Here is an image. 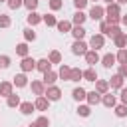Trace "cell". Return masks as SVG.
<instances>
[{"instance_id":"23","label":"cell","mask_w":127,"mask_h":127,"mask_svg":"<svg viewBox=\"0 0 127 127\" xmlns=\"http://www.w3.org/2000/svg\"><path fill=\"white\" fill-rule=\"evenodd\" d=\"M34 111H36V105L32 101H22L20 103V113L22 115H32Z\"/></svg>"},{"instance_id":"9","label":"cell","mask_w":127,"mask_h":127,"mask_svg":"<svg viewBox=\"0 0 127 127\" xmlns=\"http://www.w3.org/2000/svg\"><path fill=\"white\" fill-rule=\"evenodd\" d=\"M83 58H85V62H87V65H89V67H93L97 62H101V58H99V54H97L95 50H87V54H85Z\"/></svg>"},{"instance_id":"4","label":"cell","mask_w":127,"mask_h":127,"mask_svg":"<svg viewBox=\"0 0 127 127\" xmlns=\"http://www.w3.org/2000/svg\"><path fill=\"white\" fill-rule=\"evenodd\" d=\"M20 69H22L24 73L34 71V69H36V60H34V58H30V56L22 58V62H20Z\"/></svg>"},{"instance_id":"29","label":"cell","mask_w":127,"mask_h":127,"mask_svg":"<svg viewBox=\"0 0 127 127\" xmlns=\"http://www.w3.org/2000/svg\"><path fill=\"white\" fill-rule=\"evenodd\" d=\"M28 52H30V48H28V42L16 44V54H18L20 58H26V56H28Z\"/></svg>"},{"instance_id":"6","label":"cell","mask_w":127,"mask_h":127,"mask_svg":"<svg viewBox=\"0 0 127 127\" xmlns=\"http://www.w3.org/2000/svg\"><path fill=\"white\" fill-rule=\"evenodd\" d=\"M58 79H60V77H58V71H54V69L46 71V73H44V77H42V81H44V85H46V87L54 85V83H56Z\"/></svg>"},{"instance_id":"8","label":"cell","mask_w":127,"mask_h":127,"mask_svg":"<svg viewBox=\"0 0 127 127\" xmlns=\"http://www.w3.org/2000/svg\"><path fill=\"white\" fill-rule=\"evenodd\" d=\"M14 93V83L12 81H0V97H10Z\"/></svg>"},{"instance_id":"53","label":"cell","mask_w":127,"mask_h":127,"mask_svg":"<svg viewBox=\"0 0 127 127\" xmlns=\"http://www.w3.org/2000/svg\"><path fill=\"white\" fill-rule=\"evenodd\" d=\"M93 2H97V0H93Z\"/></svg>"},{"instance_id":"30","label":"cell","mask_w":127,"mask_h":127,"mask_svg":"<svg viewBox=\"0 0 127 127\" xmlns=\"http://www.w3.org/2000/svg\"><path fill=\"white\" fill-rule=\"evenodd\" d=\"M44 24H46L48 28H56V26H58V18H56L54 14H44Z\"/></svg>"},{"instance_id":"47","label":"cell","mask_w":127,"mask_h":127,"mask_svg":"<svg viewBox=\"0 0 127 127\" xmlns=\"http://www.w3.org/2000/svg\"><path fill=\"white\" fill-rule=\"evenodd\" d=\"M117 73H121V75L127 79V65H119V71H117Z\"/></svg>"},{"instance_id":"51","label":"cell","mask_w":127,"mask_h":127,"mask_svg":"<svg viewBox=\"0 0 127 127\" xmlns=\"http://www.w3.org/2000/svg\"><path fill=\"white\" fill-rule=\"evenodd\" d=\"M103 2H107V4H113V2H117V0H103Z\"/></svg>"},{"instance_id":"25","label":"cell","mask_w":127,"mask_h":127,"mask_svg":"<svg viewBox=\"0 0 127 127\" xmlns=\"http://www.w3.org/2000/svg\"><path fill=\"white\" fill-rule=\"evenodd\" d=\"M71 36H73V40H83L85 38V28L83 26H73L71 28Z\"/></svg>"},{"instance_id":"5","label":"cell","mask_w":127,"mask_h":127,"mask_svg":"<svg viewBox=\"0 0 127 127\" xmlns=\"http://www.w3.org/2000/svg\"><path fill=\"white\" fill-rule=\"evenodd\" d=\"M50 101H60V97H62V89L58 87V85H50V87H46V93H44Z\"/></svg>"},{"instance_id":"13","label":"cell","mask_w":127,"mask_h":127,"mask_svg":"<svg viewBox=\"0 0 127 127\" xmlns=\"http://www.w3.org/2000/svg\"><path fill=\"white\" fill-rule=\"evenodd\" d=\"M26 22L34 28V26H38V24H42V22H44V16H42V14H38V12H30V14L26 16Z\"/></svg>"},{"instance_id":"42","label":"cell","mask_w":127,"mask_h":127,"mask_svg":"<svg viewBox=\"0 0 127 127\" xmlns=\"http://www.w3.org/2000/svg\"><path fill=\"white\" fill-rule=\"evenodd\" d=\"M36 123H38L40 127H50V119H48L46 115H40V117L36 119Z\"/></svg>"},{"instance_id":"37","label":"cell","mask_w":127,"mask_h":127,"mask_svg":"<svg viewBox=\"0 0 127 127\" xmlns=\"http://www.w3.org/2000/svg\"><path fill=\"white\" fill-rule=\"evenodd\" d=\"M22 32H24V40H26V42H34V40H36V32H34L32 28H24Z\"/></svg>"},{"instance_id":"49","label":"cell","mask_w":127,"mask_h":127,"mask_svg":"<svg viewBox=\"0 0 127 127\" xmlns=\"http://www.w3.org/2000/svg\"><path fill=\"white\" fill-rule=\"evenodd\" d=\"M117 4L121 6V4H127V0H117Z\"/></svg>"},{"instance_id":"22","label":"cell","mask_w":127,"mask_h":127,"mask_svg":"<svg viewBox=\"0 0 127 127\" xmlns=\"http://www.w3.org/2000/svg\"><path fill=\"white\" fill-rule=\"evenodd\" d=\"M85 101H87V105H97V103H101V93H97L95 89L93 91H87Z\"/></svg>"},{"instance_id":"3","label":"cell","mask_w":127,"mask_h":127,"mask_svg":"<svg viewBox=\"0 0 127 127\" xmlns=\"http://www.w3.org/2000/svg\"><path fill=\"white\" fill-rule=\"evenodd\" d=\"M103 46H105V36H103V34H93V36L89 38V48H91V50L97 52V50H101Z\"/></svg>"},{"instance_id":"45","label":"cell","mask_w":127,"mask_h":127,"mask_svg":"<svg viewBox=\"0 0 127 127\" xmlns=\"http://www.w3.org/2000/svg\"><path fill=\"white\" fill-rule=\"evenodd\" d=\"M119 99H121L123 105H127V87H121L119 89Z\"/></svg>"},{"instance_id":"36","label":"cell","mask_w":127,"mask_h":127,"mask_svg":"<svg viewBox=\"0 0 127 127\" xmlns=\"http://www.w3.org/2000/svg\"><path fill=\"white\" fill-rule=\"evenodd\" d=\"M113 113H115L117 117H127V105H123V103L115 105V107H113Z\"/></svg>"},{"instance_id":"21","label":"cell","mask_w":127,"mask_h":127,"mask_svg":"<svg viewBox=\"0 0 127 127\" xmlns=\"http://www.w3.org/2000/svg\"><path fill=\"white\" fill-rule=\"evenodd\" d=\"M95 91L101 93V95L109 93V81H107V79H97V81H95Z\"/></svg>"},{"instance_id":"12","label":"cell","mask_w":127,"mask_h":127,"mask_svg":"<svg viewBox=\"0 0 127 127\" xmlns=\"http://www.w3.org/2000/svg\"><path fill=\"white\" fill-rule=\"evenodd\" d=\"M85 20H87V14H85L83 10H75V14H73V18H71V24H73V26H83Z\"/></svg>"},{"instance_id":"15","label":"cell","mask_w":127,"mask_h":127,"mask_svg":"<svg viewBox=\"0 0 127 127\" xmlns=\"http://www.w3.org/2000/svg\"><path fill=\"white\" fill-rule=\"evenodd\" d=\"M12 83H14V87H26L28 85V75L22 71V73H16L14 77H12Z\"/></svg>"},{"instance_id":"33","label":"cell","mask_w":127,"mask_h":127,"mask_svg":"<svg viewBox=\"0 0 127 127\" xmlns=\"http://www.w3.org/2000/svg\"><path fill=\"white\" fill-rule=\"evenodd\" d=\"M77 115L79 117H89L91 115V105H77Z\"/></svg>"},{"instance_id":"24","label":"cell","mask_w":127,"mask_h":127,"mask_svg":"<svg viewBox=\"0 0 127 127\" xmlns=\"http://www.w3.org/2000/svg\"><path fill=\"white\" fill-rule=\"evenodd\" d=\"M71 97H73L75 101H85V97H87V91H85L83 87H73V91H71Z\"/></svg>"},{"instance_id":"27","label":"cell","mask_w":127,"mask_h":127,"mask_svg":"<svg viewBox=\"0 0 127 127\" xmlns=\"http://www.w3.org/2000/svg\"><path fill=\"white\" fill-rule=\"evenodd\" d=\"M115 58H117V64H119V65H127V48H121V50H117Z\"/></svg>"},{"instance_id":"17","label":"cell","mask_w":127,"mask_h":127,"mask_svg":"<svg viewBox=\"0 0 127 127\" xmlns=\"http://www.w3.org/2000/svg\"><path fill=\"white\" fill-rule=\"evenodd\" d=\"M107 16H121V6L117 4V2H113V4H107V8H105V18Z\"/></svg>"},{"instance_id":"28","label":"cell","mask_w":127,"mask_h":127,"mask_svg":"<svg viewBox=\"0 0 127 127\" xmlns=\"http://www.w3.org/2000/svg\"><path fill=\"white\" fill-rule=\"evenodd\" d=\"M113 44H115V48H119V50H121V48H127V34H125V32L119 34V36L113 40Z\"/></svg>"},{"instance_id":"1","label":"cell","mask_w":127,"mask_h":127,"mask_svg":"<svg viewBox=\"0 0 127 127\" xmlns=\"http://www.w3.org/2000/svg\"><path fill=\"white\" fill-rule=\"evenodd\" d=\"M87 18H91L93 22H99V20H103V18H105V8H103V6H99V4L91 6V8H89V14H87Z\"/></svg>"},{"instance_id":"11","label":"cell","mask_w":127,"mask_h":127,"mask_svg":"<svg viewBox=\"0 0 127 127\" xmlns=\"http://www.w3.org/2000/svg\"><path fill=\"white\" fill-rule=\"evenodd\" d=\"M34 105H36L38 111H48V107H50V99H48L46 95H38L36 101H34Z\"/></svg>"},{"instance_id":"46","label":"cell","mask_w":127,"mask_h":127,"mask_svg":"<svg viewBox=\"0 0 127 127\" xmlns=\"http://www.w3.org/2000/svg\"><path fill=\"white\" fill-rule=\"evenodd\" d=\"M107 28H109V24H107V22L103 20V22L99 24V34H103V36H105V32H107Z\"/></svg>"},{"instance_id":"34","label":"cell","mask_w":127,"mask_h":127,"mask_svg":"<svg viewBox=\"0 0 127 127\" xmlns=\"http://www.w3.org/2000/svg\"><path fill=\"white\" fill-rule=\"evenodd\" d=\"M119 34H123L119 26H109V28H107V32H105V36H109V38H113V40H115Z\"/></svg>"},{"instance_id":"10","label":"cell","mask_w":127,"mask_h":127,"mask_svg":"<svg viewBox=\"0 0 127 127\" xmlns=\"http://www.w3.org/2000/svg\"><path fill=\"white\" fill-rule=\"evenodd\" d=\"M123 81H125V77H123L121 73H113V75L109 77V87H113V89H121V87H123Z\"/></svg>"},{"instance_id":"20","label":"cell","mask_w":127,"mask_h":127,"mask_svg":"<svg viewBox=\"0 0 127 127\" xmlns=\"http://www.w3.org/2000/svg\"><path fill=\"white\" fill-rule=\"evenodd\" d=\"M69 75H71V67H69V65H65V64H62V65H60V69H58V77H60V79H64V81H69Z\"/></svg>"},{"instance_id":"32","label":"cell","mask_w":127,"mask_h":127,"mask_svg":"<svg viewBox=\"0 0 127 127\" xmlns=\"http://www.w3.org/2000/svg\"><path fill=\"white\" fill-rule=\"evenodd\" d=\"M20 103H22V101H20V97H18L16 93H12L10 97H6V105H8V107H20Z\"/></svg>"},{"instance_id":"35","label":"cell","mask_w":127,"mask_h":127,"mask_svg":"<svg viewBox=\"0 0 127 127\" xmlns=\"http://www.w3.org/2000/svg\"><path fill=\"white\" fill-rule=\"evenodd\" d=\"M48 60H50V64H62V54L58 50H52L50 56H48Z\"/></svg>"},{"instance_id":"19","label":"cell","mask_w":127,"mask_h":127,"mask_svg":"<svg viewBox=\"0 0 127 127\" xmlns=\"http://www.w3.org/2000/svg\"><path fill=\"white\" fill-rule=\"evenodd\" d=\"M101 64H103V67H107V69H109V67H113V65L117 64L115 54H111V52H109V54H105V56L101 58Z\"/></svg>"},{"instance_id":"18","label":"cell","mask_w":127,"mask_h":127,"mask_svg":"<svg viewBox=\"0 0 127 127\" xmlns=\"http://www.w3.org/2000/svg\"><path fill=\"white\" fill-rule=\"evenodd\" d=\"M36 69H38V71H42V73L50 71V69H52V64H50V60H48V58L36 60Z\"/></svg>"},{"instance_id":"39","label":"cell","mask_w":127,"mask_h":127,"mask_svg":"<svg viewBox=\"0 0 127 127\" xmlns=\"http://www.w3.org/2000/svg\"><path fill=\"white\" fill-rule=\"evenodd\" d=\"M6 4H8L10 10H18V8L24 6V0H6Z\"/></svg>"},{"instance_id":"40","label":"cell","mask_w":127,"mask_h":127,"mask_svg":"<svg viewBox=\"0 0 127 127\" xmlns=\"http://www.w3.org/2000/svg\"><path fill=\"white\" fill-rule=\"evenodd\" d=\"M38 4H40V0H24V6H26L30 12H36Z\"/></svg>"},{"instance_id":"43","label":"cell","mask_w":127,"mask_h":127,"mask_svg":"<svg viewBox=\"0 0 127 127\" xmlns=\"http://www.w3.org/2000/svg\"><path fill=\"white\" fill-rule=\"evenodd\" d=\"M62 6H64V2H62V0H50V8H52L54 12H56V10H60Z\"/></svg>"},{"instance_id":"2","label":"cell","mask_w":127,"mask_h":127,"mask_svg":"<svg viewBox=\"0 0 127 127\" xmlns=\"http://www.w3.org/2000/svg\"><path fill=\"white\" fill-rule=\"evenodd\" d=\"M87 50H89V46H87L83 40H75V42L71 44V54H73V56H85Z\"/></svg>"},{"instance_id":"16","label":"cell","mask_w":127,"mask_h":127,"mask_svg":"<svg viewBox=\"0 0 127 127\" xmlns=\"http://www.w3.org/2000/svg\"><path fill=\"white\" fill-rule=\"evenodd\" d=\"M101 103H103L107 109H113V107L117 105V97H115L113 93H105V95H101Z\"/></svg>"},{"instance_id":"48","label":"cell","mask_w":127,"mask_h":127,"mask_svg":"<svg viewBox=\"0 0 127 127\" xmlns=\"http://www.w3.org/2000/svg\"><path fill=\"white\" fill-rule=\"evenodd\" d=\"M121 24H125V26H127V14H121Z\"/></svg>"},{"instance_id":"44","label":"cell","mask_w":127,"mask_h":127,"mask_svg":"<svg viewBox=\"0 0 127 127\" xmlns=\"http://www.w3.org/2000/svg\"><path fill=\"white\" fill-rule=\"evenodd\" d=\"M87 2L89 0H73V6H75V10H83L87 6Z\"/></svg>"},{"instance_id":"14","label":"cell","mask_w":127,"mask_h":127,"mask_svg":"<svg viewBox=\"0 0 127 127\" xmlns=\"http://www.w3.org/2000/svg\"><path fill=\"white\" fill-rule=\"evenodd\" d=\"M58 32H62V34H71V28H73V24H71V20H58Z\"/></svg>"},{"instance_id":"26","label":"cell","mask_w":127,"mask_h":127,"mask_svg":"<svg viewBox=\"0 0 127 127\" xmlns=\"http://www.w3.org/2000/svg\"><path fill=\"white\" fill-rule=\"evenodd\" d=\"M83 79H85V81H97V71H95V67L83 69Z\"/></svg>"},{"instance_id":"52","label":"cell","mask_w":127,"mask_h":127,"mask_svg":"<svg viewBox=\"0 0 127 127\" xmlns=\"http://www.w3.org/2000/svg\"><path fill=\"white\" fill-rule=\"evenodd\" d=\"M0 2H6V0H0Z\"/></svg>"},{"instance_id":"7","label":"cell","mask_w":127,"mask_h":127,"mask_svg":"<svg viewBox=\"0 0 127 127\" xmlns=\"http://www.w3.org/2000/svg\"><path fill=\"white\" fill-rule=\"evenodd\" d=\"M30 87H32V93H34L36 97L46 93V85H44V81H42V79H34V81L30 83Z\"/></svg>"},{"instance_id":"50","label":"cell","mask_w":127,"mask_h":127,"mask_svg":"<svg viewBox=\"0 0 127 127\" xmlns=\"http://www.w3.org/2000/svg\"><path fill=\"white\" fill-rule=\"evenodd\" d=\"M28 127H40V125H38V123H36V121H34V123H30V125H28Z\"/></svg>"},{"instance_id":"31","label":"cell","mask_w":127,"mask_h":127,"mask_svg":"<svg viewBox=\"0 0 127 127\" xmlns=\"http://www.w3.org/2000/svg\"><path fill=\"white\" fill-rule=\"evenodd\" d=\"M79 79H83V69H79V67H71L69 81H79Z\"/></svg>"},{"instance_id":"41","label":"cell","mask_w":127,"mask_h":127,"mask_svg":"<svg viewBox=\"0 0 127 127\" xmlns=\"http://www.w3.org/2000/svg\"><path fill=\"white\" fill-rule=\"evenodd\" d=\"M10 64H12V60H10V56H0V67H2V69H6V67H10Z\"/></svg>"},{"instance_id":"38","label":"cell","mask_w":127,"mask_h":127,"mask_svg":"<svg viewBox=\"0 0 127 127\" xmlns=\"http://www.w3.org/2000/svg\"><path fill=\"white\" fill-rule=\"evenodd\" d=\"M12 26V18L8 14H0V28H10Z\"/></svg>"}]
</instances>
